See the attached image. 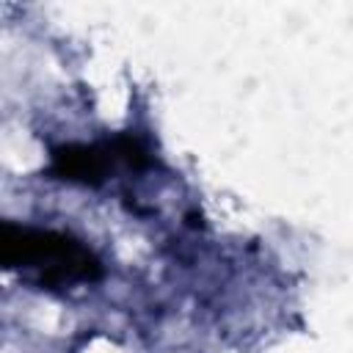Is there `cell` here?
<instances>
[{"label":"cell","mask_w":353,"mask_h":353,"mask_svg":"<svg viewBox=\"0 0 353 353\" xmlns=\"http://www.w3.org/2000/svg\"><path fill=\"white\" fill-rule=\"evenodd\" d=\"M3 262L41 268V279L47 281L91 279L99 273V262L80 243L55 232L17 229L8 223L3 226Z\"/></svg>","instance_id":"1"}]
</instances>
